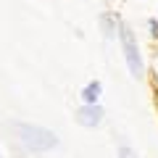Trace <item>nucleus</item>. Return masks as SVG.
<instances>
[{
  "label": "nucleus",
  "mask_w": 158,
  "mask_h": 158,
  "mask_svg": "<svg viewBox=\"0 0 158 158\" xmlns=\"http://www.w3.org/2000/svg\"><path fill=\"white\" fill-rule=\"evenodd\" d=\"M118 40H121V53L127 58V66H129L132 77L140 79L142 77V56H140V48H137V40L132 34V29L127 24L118 21Z\"/></svg>",
  "instance_id": "f257e3e1"
},
{
  "label": "nucleus",
  "mask_w": 158,
  "mask_h": 158,
  "mask_svg": "<svg viewBox=\"0 0 158 158\" xmlns=\"http://www.w3.org/2000/svg\"><path fill=\"white\" fill-rule=\"evenodd\" d=\"M19 135H21V140L27 142V145H32V148H37V145H42V148H45V142L53 148V145L58 142L53 132L40 129V127H34V124H21V127H19Z\"/></svg>",
  "instance_id": "f03ea898"
},
{
  "label": "nucleus",
  "mask_w": 158,
  "mask_h": 158,
  "mask_svg": "<svg viewBox=\"0 0 158 158\" xmlns=\"http://www.w3.org/2000/svg\"><path fill=\"white\" fill-rule=\"evenodd\" d=\"M103 108L98 106V103H85V106L77 111V118H79V124L82 127H98L103 121Z\"/></svg>",
  "instance_id": "7ed1b4c3"
},
{
  "label": "nucleus",
  "mask_w": 158,
  "mask_h": 158,
  "mask_svg": "<svg viewBox=\"0 0 158 158\" xmlns=\"http://www.w3.org/2000/svg\"><path fill=\"white\" fill-rule=\"evenodd\" d=\"M100 95H103V85L98 82V79H95V82H90V85L82 90V100H85V103H98V100H100Z\"/></svg>",
  "instance_id": "20e7f679"
},
{
  "label": "nucleus",
  "mask_w": 158,
  "mask_h": 158,
  "mask_svg": "<svg viewBox=\"0 0 158 158\" xmlns=\"http://www.w3.org/2000/svg\"><path fill=\"white\" fill-rule=\"evenodd\" d=\"M150 32H153V37H158V21H150Z\"/></svg>",
  "instance_id": "39448f33"
}]
</instances>
